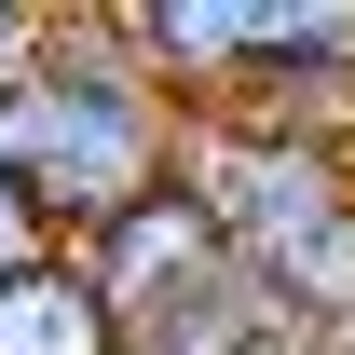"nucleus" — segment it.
I'll list each match as a JSON object with an SVG mask.
<instances>
[{
    "instance_id": "f257e3e1",
    "label": "nucleus",
    "mask_w": 355,
    "mask_h": 355,
    "mask_svg": "<svg viewBox=\"0 0 355 355\" xmlns=\"http://www.w3.org/2000/svg\"><path fill=\"white\" fill-rule=\"evenodd\" d=\"M164 150H178V110L150 96V69L123 55V28L110 14H55L28 96L0 110V178L42 205V232L69 246L83 219H110L123 191L164 178Z\"/></svg>"
},
{
    "instance_id": "f03ea898",
    "label": "nucleus",
    "mask_w": 355,
    "mask_h": 355,
    "mask_svg": "<svg viewBox=\"0 0 355 355\" xmlns=\"http://www.w3.org/2000/svg\"><path fill=\"white\" fill-rule=\"evenodd\" d=\"M69 273H83L96 301H110V328L137 342V328H164L178 301H205V287L232 273V246H219V219H205L178 178H150V191H123V205H110V219L69 232Z\"/></svg>"
},
{
    "instance_id": "7ed1b4c3",
    "label": "nucleus",
    "mask_w": 355,
    "mask_h": 355,
    "mask_svg": "<svg viewBox=\"0 0 355 355\" xmlns=\"http://www.w3.org/2000/svg\"><path fill=\"white\" fill-rule=\"evenodd\" d=\"M232 110L273 137H355V0H246V83Z\"/></svg>"
},
{
    "instance_id": "20e7f679",
    "label": "nucleus",
    "mask_w": 355,
    "mask_h": 355,
    "mask_svg": "<svg viewBox=\"0 0 355 355\" xmlns=\"http://www.w3.org/2000/svg\"><path fill=\"white\" fill-rule=\"evenodd\" d=\"M110 28H123V55L150 69V96L178 123L232 110V83H246V0H110Z\"/></svg>"
},
{
    "instance_id": "39448f33",
    "label": "nucleus",
    "mask_w": 355,
    "mask_h": 355,
    "mask_svg": "<svg viewBox=\"0 0 355 355\" xmlns=\"http://www.w3.org/2000/svg\"><path fill=\"white\" fill-rule=\"evenodd\" d=\"M0 355H123L110 301L69 273V246H42L28 273H0Z\"/></svg>"
},
{
    "instance_id": "423d86ee",
    "label": "nucleus",
    "mask_w": 355,
    "mask_h": 355,
    "mask_svg": "<svg viewBox=\"0 0 355 355\" xmlns=\"http://www.w3.org/2000/svg\"><path fill=\"white\" fill-rule=\"evenodd\" d=\"M42 28H55V0H0V110L28 96V69H42Z\"/></svg>"
},
{
    "instance_id": "0eeeda50",
    "label": "nucleus",
    "mask_w": 355,
    "mask_h": 355,
    "mask_svg": "<svg viewBox=\"0 0 355 355\" xmlns=\"http://www.w3.org/2000/svg\"><path fill=\"white\" fill-rule=\"evenodd\" d=\"M42 246H55V232H42V205H28V191L0 178V273H28V260H42Z\"/></svg>"
},
{
    "instance_id": "6e6552de",
    "label": "nucleus",
    "mask_w": 355,
    "mask_h": 355,
    "mask_svg": "<svg viewBox=\"0 0 355 355\" xmlns=\"http://www.w3.org/2000/svg\"><path fill=\"white\" fill-rule=\"evenodd\" d=\"M342 164H355V137H342Z\"/></svg>"
}]
</instances>
